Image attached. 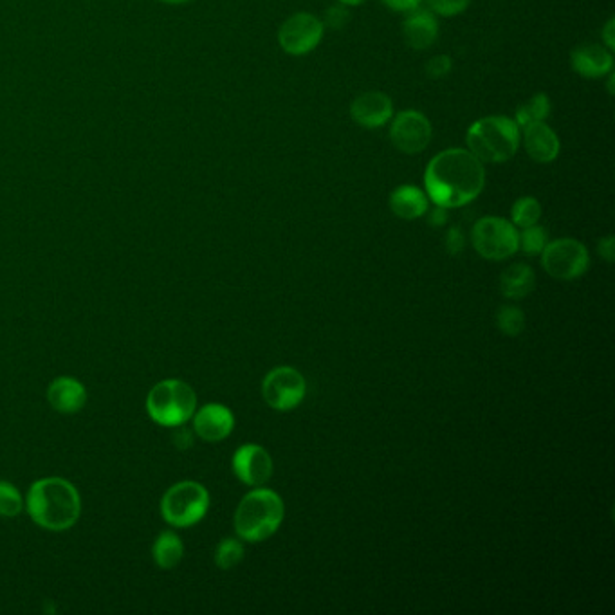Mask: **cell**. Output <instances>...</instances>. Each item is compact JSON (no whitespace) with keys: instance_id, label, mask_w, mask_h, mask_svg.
I'll return each instance as SVG.
<instances>
[{"instance_id":"15","label":"cell","mask_w":615,"mask_h":615,"mask_svg":"<svg viewBox=\"0 0 615 615\" xmlns=\"http://www.w3.org/2000/svg\"><path fill=\"white\" fill-rule=\"evenodd\" d=\"M520 130H522V141L520 143H524L527 156L531 157L536 163L547 165L560 156V138L545 121H538V123L527 125Z\"/></svg>"},{"instance_id":"37","label":"cell","mask_w":615,"mask_h":615,"mask_svg":"<svg viewBox=\"0 0 615 615\" xmlns=\"http://www.w3.org/2000/svg\"><path fill=\"white\" fill-rule=\"evenodd\" d=\"M157 2H163V4H168V6H183V4H188L192 0H157Z\"/></svg>"},{"instance_id":"32","label":"cell","mask_w":615,"mask_h":615,"mask_svg":"<svg viewBox=\"0 0 615 615\" xmlns=\"http://www.w3.org/2000/svg\"><path fill=\"white\" fill-rule=\"evenodd\" d=\"M383 4L390 10L408 13V11L417 10L423 4V0H383Z\"/></svg>"},{"instance_id":"14","label":"cell","mask_w":615,"mask_h":615,"mask_svg":"<svg viewBox=\"0 0 615 615\" xmlns=\"http://www.w3.org/2000/svg\"><path fill=\"white\" fill-rule=\"evenodd\" d=\"M193 432L206 442H221L230 437L235 428V417L224 404H206L193 414Z\"/></svg>"},{"instance_id":"8","label":"cell","mask_w":615,"mask_h":615,"mask_svg":"<svg viewBox=\"0 0 615 615\" xmlns=\"http://www.w3.org/2000/svg\"><path fill=\"white\" fill-rule=\"evenodd\" d=\"M542 266L556 280H574L585 275L590 267V255L583 242L576 239L549 240L542 251Z\"/></svg>"},{"instance_id":"20","label":"cell","mask_w":615,"mask_h":615,"mask_svg":"<svg viewBox=\"0 0 615 615\" xmlns=\"http://www.w3.org/2000/svg\"><path fill=\"white\" fill-rule=\"evenodd\" d=\"M536 287V275L533 267L527 264H513L504 269L500 275V291L505 298L511 300H524L527 294H531Z\"/></svg>"},{"instance_id":"27","label":"cell","mask_w":615,"mask_h":615,"mask_svg":"<svg viewBox=\"0 0 615 615\" xmlns=\"http://www.w3.org/2000/svg\"><path fill=\"white\" fill-rule=\"evenodd\" d=\"M547 242H549V231L542 228V226H538V224L524 228L522 233H520V249L527 253V255H531V257L533 255H542Z\"/></svg>"},{"instance_id":"24","label":"cell","mask_w":615,"mask_h":615,"mask_svg":"<svg viewBox=\"0 0 615 615\" xmlns=\"http://www.w3.org/2000/svg\"><path fill=\"white\" fill-rule=\"evenodd\" d=\"M496 327L507 336H518L525 329V314L520 307L504 305L496 313Z\"/></svg>"},{"instance_id":"5","label":"cell","mask_w":615,"mask_h":615,"mask_svg":"<svg viewBox=\"0 0 615 615\" xmlns=\"http://www.w3.org/2000/svg\"><path fill=\"white\" fill-rule=\"evenodd\" d=\"M195 410L197 395L192 386L181 379H165L148 392L147 412L159 426H183L192 419Z\"/></svg>"},{"instance_id":"3","label":"cell","mask_w":615,"mask_h":615,"mask_svg":"<svg viewBox=\"0 0 615 615\" xmlns=\"http://www.w3.org/2000/svg\"><path fill=\"white\" fill-rule=\"evenodd\" d=\"M284 516L285 505L280 495L267 487H255L240 500L235 531L244 542H264L280 529Z\"/></svg>"},{"instance_id":"28","label":"cell","mask_w":615,"mask_h":615,"mask_svg":"<svg viewBox=\"0 0 615 615\" xmlns=\"http://www.w3.org/2000/svg\"><path fill=\"white\" fill-rule=\"evenodd\" d=\"M433 15L455 17L468 10L471 0H426Z\"/></svg>"},{"instance_id":"36","label":"cell","mask_w":615,"mask_h":615,"mask_svg":"<svg viewBox=\"0 0 615 615\" xmlns=\"http://www.w3.org/2000/svg\"><path fill=\"white\" fill-rule=\"evenodd\" d=\"M603 42L605 47H608L610 51H614L615 47V20L610 19L606 22L605 29H603Z\"/></svg>"},{"instance_id":"9","label":"cell","mask_w":615,"mask_h":615,"mask_svg":"<svg viewBox=\"0 0 615 615\" xmlns=\"http://www.w3.org/2000/svg\"><path fill=\"white\" fill-rule=\"evenodd\" d=\"M325 26L322 20L313 13L300 11L294 13L278 29V44L287 55H309L316 47L320 46Z\"/></svg>"},{"instance_id":"33","label":"cell","mask_w":615,"mask_h":615,"mask_svg":"<svg viewBox=\"0 0 615 615\" xmlns=\"http://www.w3.org/2000/svg\"><path fill=\"white\" fill-rule=\"evenodd\" d=\"M426 215H428V222H430V226H433V228H442L448 222V208H442V206H437V204H435L433 210H428Z\"/></svg>"},{"instance_id":"11","label":"cell","mask_w":615,"mask_h":615,"mask_svg":"<svg viewBox=\"0 0 615 615\" xmlns=\"http://www.w3.org/2000/svg\"><path fill=\"white\" fill-rule=\"evenodd\" d=\"M433 127L430 120L419 111H403L392 118L390 141L399 152L414 156L430 145Z\"/></svg>"},{"instance_id":"18","label":"cell","mask_w":615,"mask_h":615,"mask_svg":"<svg viewBox=\"0 0 615 615\" xmlns=\"http://www.w3.org/2000/svg\"><path fill=\"white\" fill-rule=\"evenodd\" d=\"M47 401L60 414H78L87 403V390L74 377H56L47 388Z\"/></svg>"},{"instance_id":"35","label":"cell","mask_w":615,"mask_h":615,"mask_svg":"<svg viewBox=\"0 0 615 615\" xmlns=\"http://www.w3.org/2000/svg\"><path fill=\"white\" fill-rule=\"evenodd\" d=\"M614 237H605L597 244V253L605 258L606 262H614Z\"/></svg>"},{"instance_id":"38","label":"cell","mask_w":615,"mask_h":615,"mask_svg":"<svg viewBox=\"0 0 615 615\" xmlns=\"http://www.w3.org/2000/svg\"><path fill=\"white\" fill-rule=\"evenodd\" d=\"M341 4H345V6H361V4H365L367 0H338Z\"/></svg>"},{"instance_id":"26","label":"cell","mask_w":615,"mask_h":615,"mask_svg":"<svg viewBox=\"0 0 615 615\" xmlns=\"http://www.w3.org/2000/svg\"><path fill=\"white\" fill-rule=\"evenodd\" d=\"M24 509V498L19 489L11 482L0 480V516L2 518H15Z\"/></svg>"},{"instance_id":"16","label":"cell","mask_w":615,"mask_h":615,"mask_svg":"<svg viewBox=\"0 0 615 615\" xmlns=\"http://www.w3.org/2000/svg\"><path fill=\"white\" fill-rule=\"evenodd\" d=\"M572 69L588 80H597L612 73L614 69V55L612 51L599 44L579 46L570 55Z\"/></svg>"},{"instance_id":"21","label":"cell","mask_w":615,"mask_h":615,"mask_svg":"<svg viewBox=\"0 0 615 615\" xmlns=\"http://www.w3.org/2000/svg\"><path fill=\"white\" fill-rule=\"evenodd\" d=\"M152 554H154L157 567L165 570L174 569L183 560V540L174 531H163V533L157 534Z\"/></svg>"},{"instance_id":"19","label":"cell","mask_w":615,"mask_h":615,"mask_svg":"<svg viewBox=\"0 0 615 615\" xmlns=\"http://www.w3.org/2000/svg\"><path fill=\"white\" fill-rule=\"evenodd\" d=\"M390 210L395 217L403 221H415L421 219L430 210V199L421 188L412 184L397 186L394 192L390 193Z\"/></svg>"},{"instance_id":"23","label":"cell","mask_w":615,"mask_h":615,"mask_svg":"<svg viewBox=\"0 0 615 615\" xmlns=\"http://www.w3.org/2000/svg\"><path fill=\"white\" fill-rule=\"evenodd\" d=\"M542 204L534 197H520L511 208V222L516 228H529L542 219Z\"/></svg>"},{"instance_id":"30","label":"cell","mask_w":615,"mask_h":615,"mask_svg":"<svg viewBox=\"0 0 615 615\" xmlns=\"http://www.w3.org/2000/svg\"><path fill=\"white\" fill-rule=\"evenodd\" d=\"M453 62L448 55H437L430 58V62L426 64V76L432 80H442L451 73Z\"/></svg>"},{"instance_id":"7","label":"cell","mask_w":615,"mask_h":615,"mask_svg":"<svg viewBox=\"0 0 615 615\" xmlns=\"http://www.w3.org/2000/svg\"><path fill=\"white\" fill-rule=\"evenodd\" d=\"M471 242L480 257L498 262L520 249V231L502 217H482L471 230Z\"/></svg>"},{"instance_id":"1","label":"cell","mask_w":615,"mask_h":615,"mask_svg":"<svg viewBox=\"0 0 615 615\" xmlns=\"http://www.w3.org/2000/svg\"><path fill=\"white\" fill-rule=\"evenodd\" d=\"M486 186L484 163L468 148L442 150L426 166L424 190L442 208H460L475 201Z\"/></svg>"},{"instance_id":"31","label":"cell","mask_w":615,"mask_h":615,"mask_svg":"<svg viewBox=\"0 0 615 615\" xmlns=\"http://www.w3.org/2000/svg\"><path fill=\"white\" fill-rule=\"evenodd\" d=\"M444 246L446 251L450 253L451 257H457L460 255L464 248H466V237H464V231L460 230L459 226H453L450 230L446 231V237H444Z\"/></svg>"},{"instance_id":"6","label":"cell","mask_w":615,"mask_h":615,"mask_svg":"<svg viewBox=\"0 0 615 615\" xmlns=\"http://www.w3.org/2000/svg\"><path fill=\"white\" fill-rule=\"evenodd\" d=\"M210 509V493L208 489L193 482L184 480L166 491L161 500V515L165 522L177 529L192 527L199 524Z\"/></svg>"},{"instance_id":"17","label":"cell","mask_w":615,"mask_h":615,"mask_svg":"<svg viewBox=\"0 0 615 615\" xmlns=\"http://www.w3.org/2000/svg\"><path fill=\"white\" fill-rule=\"evenodd\" d=\"M403 38L406 46L424 51L435 44L439 38V22L432 11H408V17L403 22Z\"/></svg>"},{"instance_id":"12","label":"cell","mask_w":615,"mask_h":615,"mask_svg":"<svg viewBox=\"0 0 615 615\" xmlns=\"http://www.w3.org/2000/svg\"><path fill=\"white\" fill-rule=\"evenodd\" d=\"M233 473L246 486H264L273 477V459L262 446L244 444L233 455Z\"/></svg>"},{"instance_id":"34","label":"cell","mask_w":615,"mask_h":615,"mask_svg":"<svg viewBox=\"0 0 615 615\" xmlns=\"http://www.w3.org/2000/svg\"><path fill=\"white\" fill-rule=\"evenodd\" d=\"M174 444L177 448H181V450L192 448L193 435L184 428V424L175 428Z\"/></svg>"},{"instance_id":"4","label":"cell","mask_w":615,"mask_h":615,"mask_svg":"<svg viewBox=\"0 0 615 615\" xmlns=\"http://www.w3.org/2000/svg\"><path fill=\"white\" fill-rule=\"evenodd\" d=\"M522 130L509 116H486L475 121L466 134L468 150L482 163H507L515 157Z\"/></svg>"},{"instance_id":"29","label":"cell","mask_w":615,"mask_h":615,"mask_svg":"<svg viewBox=\"0 0 615 615\" xmlns=\"http://www.w3.org/2000/svg\"><path fill=\"white\" fill-rule=\"evenodd\" d=\"M349 20V6L341 4V2H336V4H332L331 8H327V11H325V20H322V22L323 26L338 31V29L345 28V26L349 24Z\"/></svg>"},{"instance_id":"2","label":"cell","mask_w":615,"mask_h":615,"mask_svg":"<svg viewBox=\"0 0 615 615\" xmlns=\"http://www.w3.org/2000/svg\"><path fill=\"white\" fill-rule=\"evenodd\" d=\"M24 507L31 520L42 529L62 533L78 522L82 498L78 489L65 478H42L29 487Z\"/></svg>"},{"instance_id":"25","label":"cell","mask_w":615,"mask_h":615,"mask_svg":"<svg viewBox=\"0 0 615 615\" xmlns=\"http://www.w3.org/2000/svg\"><path fill=\"white\" fill-rule=\"evenodd\" d=\"M244 560V545L235 538H224L215 551V563L222 570L237 567Z\"/></svg>"},{"instance_id":"22","label":"cell","mask_w":615,"mask_h":615,"mask_svg":"<svg viewBox=\"0 0 615 615\" xmlns=\"http://www.w3.org/2000/svg\"><path fill=\"white\" fill-rule=\"evenodd\" d=\"M549 114H551V100L545 92H538V94H534L531 100L525 101L516 109V125L520 129H524L527 125L547 120Z\"/></svg>"},{"instance_id":"10","label":"cell","mask_w":615,"mask_h":615,"mask_svg":"<svg viewBox=\"0 0 615 615\" xmlns=\"http://www.w3.org/2000/svg\"><path fill=\"white\" fill-rule=\"evenodd\" d=\"M307 392L305 377L293 367H276L262 381V395L276 412H289L302 403Z\"/></svg>"},{"instance_id":"13","label":"cell","mask_w":615,"mask_h":615,"mask_svg":"<svg viewBox=\"0 0 615 615\" xmlns=\"http://www.w3.org/2000/svg\"><path fill=\"white\" fill-rule=\"evenodd\" d=\"M350 118L363 129L385 127L394 118V103L385 92H363L350 103Z\"/></svg>"}]
</instances>
